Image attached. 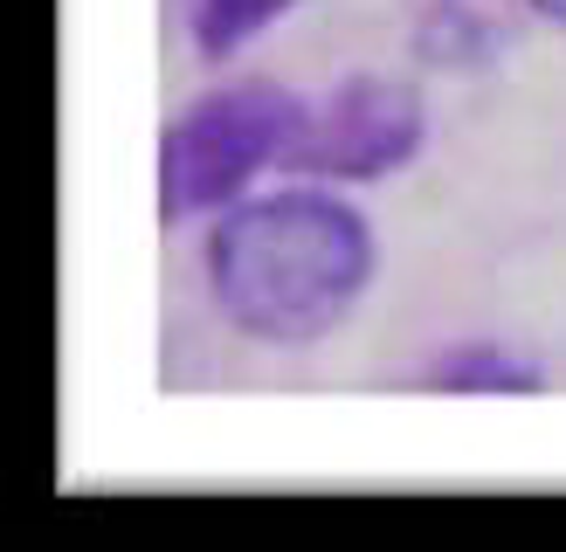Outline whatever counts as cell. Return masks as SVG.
<instances>
[{"mask_svg":"<svg viewBox=\"0 0 566 552\" xmlns=\"http://www.w3.org/2000/svg\"><path fill=\"white\" fill-rule=\"evenodd\" d=\"M208 290L242 339L304 352L332 339L374 290L380 242L359 201L332 180H297L276 193H242L214 214L201 248Z\"/></svg>","mask_w":566,"mask_h":552,"instance_id":"6da1fadb","label":"cell"},{"mask_svg":"<svg viewBox=\"0 0 566 552\" xmlns=\"http://www.w3.org/2000/svg\"><path fill=\"white\" fill-rule=\"evenodd\" d=\"M421 386L429 394H457V401H504V394H546V367L525 359L518 346L497 339H463L442 346L429 367H421Z\"/></svg>","mask_w":566,"mask_h":552,"instance_id":"277c9868","label":"cell"},{"mask_svg":"<svg viewBox=\"0 0 566 552\" xmlns=\"http://www.w3.org/2000/svg\"><path fill=\"white\" fill-rule=\"evenodd\" d=\"M429 146V104L401 76H346L325 97H304V125L283 152V180L374 187L408 173Z\"/></svg>","mask_w":566,"mask_h":552,"instance_id":"3957f363","label":"cell"},{"mask_svg":"<svg viewBox=\"0 0 566 552\" xmlns=\"http://www.w3.org/2000/svg\"><path fill=\"white\" fill-rule=\"evenodd\" d=\"M525 8L539 14V21H553V28H566V0H525Z\"/></svg>","mask_w":566,"mask_h":552,"instance_id":"52a82bcc","label":"cell"},{"mask_svg":"<svg viewBox=\"0 0 566 552\" xmlns=\"http://www.w3.org/2000/svg\"><path fill=\"white\" fill-rule=\"evenodd\" d=\"M415 55L429 70H484L497 55V28L470 0H429L421 28H415Z\"/></svg>","mask_w":566,"mask_h":552,"instance_id":"8992f818","label":"cell"},{"mask_svg":"<svg viewBox=\"0 0 566 552\" xmlns=\"http://www.w3.org/2000/svg\"><path fill=\"white\" fill-rule=\"evenodd\" d=\"M291 8H304V0H187L193 55H201V63H235V55L256 35H270Z\"/></svg>","mask_w":566,"mask_h":552,"instance_id":"5b68a950","label":"cell"},{"mask_svg":"<svg viewBox=\"0 0 566 552\" xmlns=\"http://www.w3.org/2000/svg\"><path fill=\"white\" fill-rule=\"evenodd\" d=\"M304 125V97L270 76H229L174 110L159 131V221H201L235 208L256 173H283V152Z\"/></svg>","mask_w":566,"mask_h":552,"instance_id":"7a4b0ae2","label":"cell"}]
</instances>
